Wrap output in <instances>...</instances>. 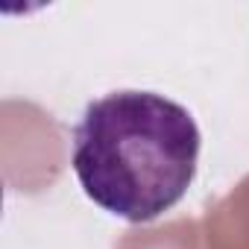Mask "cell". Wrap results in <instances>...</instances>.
Instances as JSON below:
<instances>
[{
    "label": "cell",
    "mask_w": 249,
    "mask_h": 249,
    "mask_svg": "<svg viewBox=\"0 0 249 249\" xmlns=\"http://www.w3.org/2000/svg\"><path fill=\"white\" fill-rule=\"evenodd\" d=\"M199 147V126L185 106L156 91H111L85 106L71 164L103 211L150 223L188 194Z\"/></svg>",
    "instance_id": "6da1fadb"
}]
</instances>
